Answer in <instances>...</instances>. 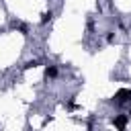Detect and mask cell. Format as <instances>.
<instances>
[{"label":"cell","mask_w":131,"mask_h":131,"mask_svg":"<svg viewBox=\"0 0 131 131\" xmlns=\"http://www.w3.org/2000/svg\"><path fill=\"white\" fill-rule=\"evenodd\" d=\"M131 98V90H127V88H123V90H119L117 94H115V102L117 104H123V102H127Z\"/></svg>","instance_id":"obj_1"},{"label":"cell","mask_w":131,"mask_h":131,"mask_svg":"<svg viewBox=\"0 0 131 131\" xmlns=\"http://www.w3.org/2000/svg\"><path fill=\"white\" fill-rule=\"evenodd\" d=\"M113 123H115V127H117V129H121V131H123V129L127 127V117H125V115H117V117L113 119Z\"/></svg>","instance_id":"obj_2"},{"label":"cell","mask_w":131,"mask_h":131,"mask_svg":"<svg viewBox=\"0 0 131 131\" xmlns=\"http://www.w3.org/2000/svg\"><path fill=\"white\" fill-rule=\"evenodd\" d=\"M45 76H47V78H55V76H57V68H55V66H47Z\"/></svg>","instance_id":"obj_3"},{"label":"cell","mask_w":131,"mask_h":131,"mask_svg":"<svg viewBox=\"0 0 131 131\" xmlns=\"http://www.w3.org/2000/svg\"><path fill=\"white\" fill-rule=\"evenodd\" d=\"M51 16H53V14H51V10H49V12H43V16H41V23H47V20H51Z\"/></svg>","instance_id":"obj_4"},{"label":"cell","mask_w":131,"mask_h":131,"mask_svg":"<svg viewBox=\"0 0 131 131\" xmlns=\"http://www.w3.org/2000/svg\"><path fill=\"white\" fill-rule=\"evenodd\" d=\"M35 66H39L35 59H33V61H27V63H25V70H31V68H35Z\"/></svg>","instance_id":"obj_5"},{"label":"cell","mask_w":131,"mask_h":131,"mask_svg":"<svg viewBox=\"0 0 131 131\" xmlns=\"http://www.w3.org/2000/svg\"><path fill=\"white\" fill-rule=\"evenodd\" d=\"M18 31H20L23 35H27V27H25V25H20V27H18Z\"/></svg>","instance_id":"obj_6"}]
</instances>
